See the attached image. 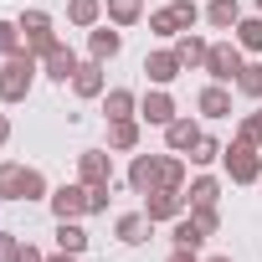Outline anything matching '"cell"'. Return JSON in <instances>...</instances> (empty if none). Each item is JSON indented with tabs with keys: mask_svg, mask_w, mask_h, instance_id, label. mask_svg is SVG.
Wrapping results in <instances>:
<instances>
[{
	"mask_svg": "<svg viewBox=\"0 0 262 262\" xmlns=\"http://www.w3.org/2000/svg\"><path fill=\"white\" fill-rule=\"evenodd\" d=\"M36 77H41V57L36 52L21 47L16 57H0V103H6V108L26 103L31 88H36Z\"/></svg>",
	"mask_w": 262,
	"mask_h": 262,
	"instance_id": "obj_1",
	"label": "cell"
},
{
	"mask_svg": "<svg viewBox=\"0 0 262 262\" xmlns=\"http://www.w3.org/2000/svg\"><path fill=\"white\" fill-rule=\"evenodd\" d=\"M0 190H6V201H47L52 185L36 165H16V160H0Z\"/></svg>",
	"mask_w": 262,
	"mask_h": 262,
	"instance_id": "obj_2",
	"label": "cell"
},
{
	"mask_svg": "<svg viewBox=\"0 0 262 262\" xmlns=\"http://www.w3.org/2000/svg\"><path fill=\"white\" fill-rule=\"evenodd\" d=\"M201 21H206V11L195 6V0H170V6L149 11V31H155L160 41H175L180 31H195Z\"/></svg>",
	"mask_w": 262,
	"mask_h": 262,
	"instance_id": "obj_3",
	"label": "cell"
},
{
	"mask_svg": "<svg viewBox=\"0 0 262 262\" xmlns=\"http://www.w3.org/2000/svg\"><path fill=\"white\" fill-rule=\"evenodd\" d=\"M221 170L231 175V185H257V180H262V144L231 139V144L221 149Z\"/></svg>",
	"mask_w": 262,
	"mask_h": 262,
	"instance_id": "obj_4",
	"label": "cell"
},
{
	"mask_svg": "<svg viewBox=\"0 0 262 262\" xmlns=\"http://www.w3.org/2000/svg\"><path fill=\"white\" fill-rule=\"evenodd\" d=\"M16 26H21V41H26V52H36V57H47L62 36H57V21H52V11H41V6H31V11H21L16 16Z\"/></svg>",
	"mask_w": 262,
	"mask_h": 262,
	"instance_id": "obj_5",
	"label": "cell"
},
{
	"mask_svg": "<svg viewBox=\"0 0 262 262\" xmlns=\"http://www.w3.org/2000/svg\"><path fill=\"white\" fill-rule=\"evenodd\" d=\"M242 67H247V52L236 47V36H226V41H211V52H206V67H201V72H206L211 82H226V88H231Z\"/></svg>",
	"mask_w": 262,
	"mask_h": 262,
	"instance_id": "obj_6",
	"label": "cell"
},
{
	"mask_svg": "<svg viewBox=\"0 0 262 262\" xmlns=\"http://www.w3.org/2000/svg\"><path fill=\"white\" fill-rule=\"evenodd\" d=\"M47 206H52L57 221H82V216H88V185H82V180H67V185H57V190L47 195Z\"/></svg>",
	"mask_w": 262,
	"mask_h": 262,
	"instance_id": "obj_7",
	"label": "cell"
},
{
	"mask_svg": "<svg viewBox=\"0 0 262 262\" xmlns=\"http://www.w3.org/2000/svg\"><path fill=\"white\" fill-rule=\"evenodd\" d=\"M175 118H180V108H175V93H170V88H149V93L139 98V123L165 128V123H175Z\"/></svg>",
	"mask_w": 262,
	"mask_h": 262,
	"instance_id": "obj_8",
	"label": "cell"
},
{
	"mask_svg": "<svg viewBox=\"0 0 262 262\" xmlns=\"http://www.w3.org/2000/svg\"><path fill=\"white\" fill-rule=\"evenodd\" d=\"M77 67H82V57H77L67 41H57V47L41 57V77H47V82H57V88H67V82L77 77Z\"/></svg>",
	"mask_w": 262,
	"mask_h": 262,
	"instance_id": "obj_9",
	"label": "cell"
},
{
	"mask_svg": "<svg viewBox=\"0 0 262 262\" xmlns=\"http://www.w3.org/2000/svg\"><path fill=\"white\" fill-rule=\"evenodd\" d=\"M190 206H185V190H149L144 195V216L155 221V226H165V221H180Z\"/></svg>",
	"mask_w": 262,
	"mask_h": 262,
	"instance_id": "obj_10",
	"label": "cell"
},
{
	"mask_svg": "<svg viewBox=\"0 0 262 262\" xmlns=\"http://www.w3.org/2000/svg\"><path fill=\"white\" fill-rule=\"evenodd\" d=\"M72 93H77L82 103L103 98V93H108V62H93V57H88V62L77 67V77H72Z\"/></svg>",
	"mask_w": 262,
	"mask_h": 262,
	"instance_id": "obj_11",
	"label": "cell"
},
{
	"mask_svg": "<svg viewBox=\"0 0 262 262\" xmlns=\"http://www.w3.org/2000/svg\"><path fill=\"white\" fill-rule=\"evenodd\" d=\"M77 180L82 185H108L113 180V149H82L77 155Z\"/></svg>",
	"mask_w": 262,
	"mask_h": 262,
	"instance_id": "obj_12",
	"label": "cell"
},
{
	"mask_svg": "<svg viewBox=\"0 0 262 262\" xmlns=\"http://www.w3.org/2000/svg\"><path fill=\"white\" fill-rule=\"evenodd\" d=\"M118 52H123V31H118L113 21H103V26L88 31V57H93V62H113Z\"/></svg>",
	"mask_w": 262,
	"mask_h": 262,
	"instance_id": "obj_13",
	"label": "cell"
},
{
	"mask_svg": "<svg viewBox=\"0 0 262 262\" xmlns=\"http://www.w3.org/2000/svg\"><path fill=\"white\" fill-rule=\"evenodd\" d=\"M144 72H149V88H170L185 67H180L175 47H160V52H149V57H144Z\"/></svg>",
	"mask_w": 262,
	"mask_h": 262,
	"instance_id": "obj_14",
	"label": "cell"
},
{
	"mask_svg": "<svg viewBox=\"0 0 262 262\" xmlns=\"http://www.w3.org/2000/svg\"><path fill=\"white\" fill-rule=\"evenodd\" d=\"M149 231H155V221L144 216V206H139V211H123V216L113 221V236H118L123 247H144V242H149Z\"/></svg>",
	"mask_w": 262,
	"mask_h": 262,
	"instance_id": "obj_15",
	"label": "cell"
},
{
	"mask_svg": "<svg viewBox=\"0 0 262 262\" xmlns=\"http://www.w3.org/2000/svg\"><path fill=\"white\" fill-rule=\"evenodd\" d=\"M128 190H134V195L160 190V155H134V160H128Z\"/></svg>",
	"mask_w": 262,
	"mask_h": 262,
	"instance_id": "obj_16",
	"label": "cell"
},
{
	"mask_svg": "<svg viewBox=\"0 0 262 262\" xmlns=\"http://www.w3.org/2000/svg\"><path fill=\"white\" fill-rule=\"evenodd\" d=\"M139 139H144V123H139V118H113V123H108V149H113V155H134Z\"/></svg>",
	"mask_w": 262,
	"mask_h": 262,
	"instance_id": "obj_17",
	"label": "cell"
},
{
	"mask_svg": "<svg viewBox=\"0 0 262 262\" xmlns=\"http://www.w3.org/2000/svg\"><path fill=\"white\" fill-rule=\"evenodd\" d=\"M206 52H211V41H206L201 31H180V36H175V57H180L185 72H201V67H206Z\"/></svg>",
	"mask_w": 262,
	"mask_h": 262,
	"instance_id": "obj_18",
	"label": "cell"
},
{
	"mask_svg": "<svg viewBox=\"0 0 262 262\" xmlns=\"http://www.w3.org/2000/svg\"><path fill=\"white\" fill-rule=\"evenodd\" d=\"M195 108H201V118H231V88L226 82H206L195 93Z\"/></svg>",
	"mask_w": 262,
	"mask_h": 262,
	"instance_id": "obj_19",
	"label": "cell"
},
{
	"mask_svg": "<svg viewBox=\"0 0 262 262\" xmlns=\"http://www.w3.org/2000/svg\"><path fill=\"white\" fill-rule=\"evenodd\" d=\"M195 139H201V123H195V118L180 113L175 123H165V149H170V155H190Z\"/></svg>",
	"mask_w": 262,
	"mask_h": 262,
	"instance_id": "obj_20",
	"label": "cell"
},
{
	"mask_svg": "<svg viewBox=\"0 0 262 262\" xmlns=\"http://www.w3.org/2000/svg\"><path fill=\"white\" fill-rule=\"evenodd\" d=\"M98 103H103V118H108V123H113V118H139V93H134V88H108Z\"/></svg>",
	"mask_w": 262,
	"mask_h": 262,
	"instance_id": "obj_21",
	"label": "cell"
},
{
	"mask_svg": "<svg viewBox=\"0 0 262 262\" xmlns=\"http://www.w3.org/2000/svg\"><path fill=\"white\" fill-rule=\"evenodd\" d=\"M206 26L211 31H236V21H242V0H206Z\"/></svg>",
	"mask_w": 262,
	"mask_h": 262,
	"instance_id": "obj_22",
	"label": "cell"
},
{
	"mask_svg": "<svg viewBox=\"0 0 262 262\" xmlns=\"http://www.w3.org/2000/svg\"><path fill=\"white\" fill-rule=\"evenodd\" d=\"M103 21H113L118 31L144 21V0H103Z\"/></svg>",
	"mask_w": 262,
	"mask_h": 262,
	"instance_id": "obj_23",
	"label": "cell"
},
{
	"mask_svg": "<svg viewBox=\"0 0 262 262\" xmlns=\"http://www.w3.org/2000/svg\"><path fill=\"white\" fill-rule=\"evenodd\" d=\"M185 180H190V160L185 155H160V190H185Z\"/></svg>",
	"mask_w": 262,
	"mask_h": 262,
	"instance_id": "obj_24",
	"label": "cell"
},
{
	"mask_svg": "<svg viewBox=\"0 0 262 262\" xmlns=\"http://www.w3.org/2000/svg\"><path fill=\"white\" fill-rule=\"evenodd\" d=\"M206 242H211V236H206V231H201V226L190 221V211H185L180 221H170V247H185V252H201Z\"/></svg>",
	"mask_w": 262,
	"mask_h": 262,
	"instance_id": "obj_25",
	"label": "cell"
},
{
	"mask_svg": "<svg viewBox=\"0 0 262 262\" xmlns=\"http://www.w3.org/2000/svg\"><path fill=\"white\" fill-rule=\"evenodd\" d=\"M67 26H77V31L103 26V0H67Z\"/></svg>",
	"mask_w": 262,
	"mask_h": 262,
	"instance_id": "obj_26",
	"label": "cell"
},
{
	"mask_svg": "<svg viewBox=\"0 0 262 262\" xmlns=\"http://www.w3.org/2000/svg\"><path fill=\"white\" fill-rule=\"evenodd\" d=\"M216 201H221V180H216V175L185 180V206H216Z\"/></svg>",
	"mask_w": 262,
	"mask_h": 262,
	"instance_id": "obj_27",
	"label": "cell"
},
{
	"mask_svg": "<svg viewBox=\"0 0 262 262\" xmlns=\"http://www.w3.org/2000/svg\"><path fill=\"white\" fill-rule=\"evenodd\" d=\"M88 226L82 221H57V252H72V257H82L88 252Z\"/></svg>",
	"mask_w": 262,
	"mask_h": 262,
	"instance_id": "obj_28",
	"label": "cell"
},
{
	"mask_svg": "<svg viewBox=\"0 0 262 262\" xmlns=\"http://www.w3.org/2000/svg\"><path fill=\"white\" fill-rule=\"evenodd\" d=\"M231 36H236V47H242V52H252V57H262V16H242Z\"/></svg>",
	"mask_w": 262,
	"mask_h": 262,
	"instance_id": "obj_29",
	"label": "cell"
},
{
	"mask_svg": "<svg viewBox=\"0 0 262 262\" xmlns=\"http://www.w3.org/2000/svg\"><path fill=\"white\" fill-rule=\"evenodd\" d=\"M221 149H226V144H221V139H211V134H201V139H195V149H190V155H185V160H190V165H195V170H211V165H216V160H221Z\"/></svg>",
	"mask_w": 262,
	"mask_h": 262,
	"instance_id": "obj_30",
	"label": "cell"
},
{
	"mask_svg": "<svg viewBox=\"0 0 262 262\" xmlns=\"http://www.w3.org/2000/svg\"><path fill=\"white\" fill-rule=\"evenodd\" d=\"M242 98H252V103H262V62H247L242 72H236V82H231Z\"/></svg>",
	"mask_w": 262,
	"mask_h": 262,
	"instance_id": "obj_31",
	"label": "cell"
},
{
	"mask_svg": "<svg viewBox=\"0 0 262 262\" xmlns=\"http://www.w3.org/2000/svg\"><path fill=\"white\" fill-rule=\"evenodd\" d=\"M231 139H252V144H262V103H257L252 113H242V123H236Z\"/></svg>",
	"mask_w": 262,
	"mask_h": 262,
	"instance_id": "obj_32",
	"label": "cell"
},
{
	"mask_svg": "<svg viewBox=\"0 0 262 262\" xmlns=\"http://www.w3.org/2000/svg\"><path fill=\"white\" fill-rule=\"evenodd\" d=\"M190 221H195L206 236H216V231H221V211H216V206H190Z\"/></svg>",
	"mask_w": 262,
	"mask_h": 262,
	"instance_id": "obj_33",
	"label": "cell"
},
{
	"mask_svg": "<svg viewBox=\"0 0 262 262\" xmlns=\"http://www.w3.org/2000/svg\"><path fill=\"white\" fill-rule=\"evenodd\" d=\"M26 41H21V26L16 21H0V57H16Z\"/></svg>",
	"mask_w": 262,
	"mask_h": 262,
	"instance_id": "obj_34",
	"label": "cell"
},
{
	"mask_svg": "<svg viewBox=\"0 0 262 262\" xmlns=\"http://www.w3.org/2000/svg\"><path fill=\"white\" fill-rule=\"evenodd\" d=\"M108 201H113V180L108 185H88V216H103Z\"/></svg>",
	"mask_w": 262,
	"mask_h": 262,
	"instance_id": "obj_35",
	"label": "cell"
},
{
	"mask_svg": "<svg viewBox=\"0 0 262 262\" xmlns=\"http://www.w3.org/2000/svg\"><path fill=\"white\" fill-rule=\"evenodd\" d=\"M21 257V231H0V262H16Z\"/></svg>",
	"mask_w": 262,
	"mask_h": 262,
	"instance_id": "obj_36",
	"label": "cell"
},
{
	"mask_svg": "<svg viewBox=\"0 0 262 262\" xmlns=\"http://www.w3.org/2000/svg\"><path fill=\"white\" fill-rule=\"evenodd\" d=\"M16 262H47V252L31 247V242H21V257H16Z\"/></svg>",
	"mask_w": 262,
	"mask_h": 262,
	"instance_id": "obj_37",
	"label": "cell"
},
{
	"mask_svg": "<svg viewBox=\"0 0 262 262\" xmlns=\"http://www.w3.org/2000/svg\"><path fill=\"white\" fill-rule=\"evenodd\" d=\"M165 262H201V252H185V247H175V252H170Z\"/></svg>",
	"mask_w": 262,
	"mask_h": 262,
	"instance_id": "obj_38",
	"label": "cell"
},
{
	"mask_svg": "<svg viewBox=\"0 0 262 262\" xmlns=\"http://www.w3.org/2000/svg\"><path fill=\"white\" fill-rule=\"evenodd\" d=\"M6 144H11V118L0 113V149H6Z\"/></svg>",
	"mask_w": 262,
	"mask_h": 262,
	"instance_id": "obj_39",
	"label": "cell"
},
{
	"mask_svg": "<svg viewBox=\"0 0 262 262\" xmlns=\"http://www.w3.org/2000/svg\"><path fill=\"white\" fill-rule=\"evenodd\" d=\"M47 262H77V257H72V252H52Z\"/></svg>",
	"mask_w": 262,
	"mask_h": 262,
	"instance_id": "obj_40",
	"label": "cell"
},
{
	"mask_svg": "<svg viewBox=\"0 0 262 262\" xmlns=\"http://www.w3.org/2000/svg\"><path fill=\"white\" fill-rule=\"evenodd\" d=\"M201 262H236V257H226V252H216V257H201Z\"/></svg>",
	"mask_w": 262,
	"mask_h": 262,
	"instance_id": "obj_41",
	"label": "cell"
},
{
	"mask_svg": "<svg viewBox=\"0 0 262 262\" xmlns=\"http://www.w3.org/2000/svg\"><path fill=\"white\" fill-rule=\"evenodd\" d=\"M0 206H6V190H0Z\"/></svg>",
	"mask_w": 262,
	"mask_h": 262,
	"instance_id": "obj_42",
	"label": "cell"
},
{
	"mask_svg": "<svg viewBox=\"0 0 262 262\" xmlns=\"http://www.w3.org/2000/svg\"><path fill=\"white\" fill-rule=\"evenodd\" d=\"M257 16H262V0H257Z\"/></svg>",
	"mask_w": 262,
	"mask_h": 262,
	"instance_id": "obj_43",
	"label": "cell"
},
{
	"mask_svg": "<svg viewBox=\"0 0 262 262\" xmlns=\"http://www.w3.org/2000/svg\"><path fill=\"white\" fill-rule=\"evenodd\" d=\"M257 185H262V180H257Z\"/></svg>",
	"mask_w": 262,
	"mask_h": 262,
	"instance_id": "obj_44",
	"label": "cell"
}]
</instances>
